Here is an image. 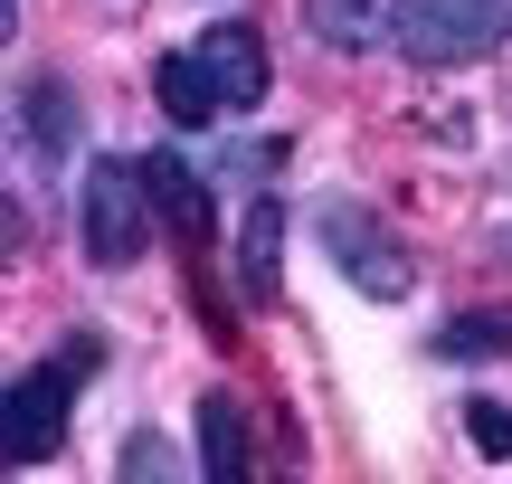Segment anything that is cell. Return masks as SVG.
Segmentation results:
<instances>
[{
	"label": "cell",
	"mask_w": 512,
	"mask_h": 484,
	"mask_svg": "<svg viewBox=\"0 0 512 484\" xmlns=\"http://www.w3.org/2000/svg\"><path fill=\"white\" fill-rule=\"evenodd\" d=\"M465 437H475V456H512V409H494V399H465Z\"/></svg>",
	"instance_id": "obj_12"
},
{
	"label": "cell",
	"mask_w": 512,
	"mask_h": 484,
	"mask_svg": "<svg viewBox=\"0 0 512 484\" xmlns=\"http://www.w3.org/2000/svg\"><path fill=\"white\" fill-rule=\"evenodd\" d=\"M200 67H209V86H219V105H228V114L266 105V86H275V57H266V38H256L247 19H219V29H200Z\"/></svg>",
	"instance_id": "obj_5"
},
{
	"label": "cell",
	"mask_w": 512,
	"mask_h": 484,
	"mask_svg": "<svg viewBox=\"0 0 512 484\" xmlns=\"http://www.w3.org/2000/svg\"><path fill=\"white\" fill-rule=\"evenodd\" d=\"M304 29L323 38L332 57H361L380 38H399V0H304Z\"/></svg>",
	"instance_id": "obj_6"
},
{
	"label": "cell",
	"mask_w": 512,
	"mask_h": 484,
	"mask_svg": "<svg viewBox=\"0 0 512 484\" xmlns=\"http://www.w3.org/2000/svg\"><path fill=\"white\" fill-rule=\"evenodd\" d=\"M19 19H29V0H0V29H19Z\"/></svg>",
	"instance_id": "obj_13"
},
{
	"label": "cell",
	"mask_w": 512,
	"mask_h": 484,
	"mask_svg": "<svg viewBox=\"0 0 512 484\" xmlns=\"http://www.w3.org/2000/svg\"><path fill=\"white\" fill-rule=\"evenodd\" d=\"M200 475L209 484H247V409L228 390L200 399Z\"/></svg>",
	"instance_id": "obj_10"
},
{
	"label": "cell",
	"mask_w": 512,
	"mask_h": 484,
	"mask_svg": "<svg viewBox=\"0 0 512 484\" xmlns=\"http://www.w3.org/2000/svg\"><path fill=\"white\" fill-rule=\"evenodd\" d=\"M503 247H512V238H503Z\"/></svg>",
	"instance_id": "obj_14"
},
{
	"label": "cell",
	"mask_w": 512,
	"mask_h": 484,
	"mask_svg": "<svg viewBox=\"0 0 512 484\" xmlns=\"http://www.w3.org/2000/svg\"><path fill=\"white\" fill-rule=\"evenodd\" d=\"M143 181H152L162 228H181V238L200 247V238H209V181L190 171V152H143Z\"/></svg>",
	"instance_id": "obj_7"
},
{
	"label": "cell",
	"mask_w": 512,
	"mask_h": 484,
	"mask_svg": "<svg viewBox=\"0 0 512 484\" xmlns=\"http://www.w3.org/2000/svg\"><path fill=\"white\" fill-rule=\"evenodd\" d=\"M152 181L143 162H86V181H76V228H86V266H105V276H124L133 257L152 247Z\"/></svg>",
	"instance_id": "obj_1"
},
{
	"label": "cell",
	"mask_w": 512,
	"mask_h": 484,
	"mask_svg": "<svg viewBox=\"0 0 512 484\" xmlns=\"http://www.w3.org/2000/svg\"><path fill=\"white\" fill-rule=\"evenodd\" d=\"M512 38V0H399V48L418 67H475Z\"/></svg>",
	"instance_id": "obj_3"
},
{
	"label": "cell",
	"mask_w": 512,
	"mask_h": 484,
	"mask_svg": "<svg viewBox=\"0 0 512 484\" xmlns=\"http://www.w3.org/2000/svg\"><path fill=\"white\" fill-rule=\"evenodd\" d=\"M437 352H446V361H503V352H512V314H503V304H494V314H456V323L437 333Z\"/></svg>",
	"instance_id": "obj_11"
},
{
	"label": "cell",
	"mask_w": 512,
	"mask_h": 484,
	"mask_svg": "<svg viewBox=\"0 0 512 484\" xmlns=\"http://www.w3.org/2000/svg\"><path fill=\"white\" fill-rule=\"evenodd\" d=\"M323 247H332V266H342V276L361 285L370 304H399L408 285H418L408 238L380 219V209H361V200H323Z\"/></svg>",
	"instance_id": "obj_4"
},
{
	"label": "cell",
	"mask_w": 512,
	"mask_h": 484,
	"mask_svg": "<svg viewBox=\"0 0 512 484\" xmlns=\"http://www.w3.org/2000/svg\"><path fill=\"white\" fill-rule=\"evenodd\" d=\"M86 371H95V342H67L57 361H38V371L10 380V409H0V456H10L19 475L57 456V437H67V399H76V380H86Z\"/></svg>",
	"instance_id": "obj_2"
},
{
	"label": "cell",
	"mask_w": 512,
	"mask_h": 484,
	"mask_svg": "<svg viewBox=\"0 0 512 484\" xmlns=\"http://www.w3.org/2000/svg\"><path fill=\"white\" fill-rule=\"evenodd\" d=\"M152 95H162V114H171V124H190V133L228 114V105H219V86H209V67H200V48L152 57Z\"/></svg>",
	"instance_id": "obj_8"
},
{
	"label": "cell",
	"mask_w": 512,
	"mask_h": 484,
	"mask_svg": "<svg viewBox=\"0 0 512 484\" xmlns=\"http://www.w3.org/2000/svg\"><path fill=\"white\" fill-rule=\"evenodd\" d=\"M238 285L256 304H275V285H285V209L275 200H256L238 219Z\"/></svg>",
	"instance_id": "obj_9"
}]
</instances>
